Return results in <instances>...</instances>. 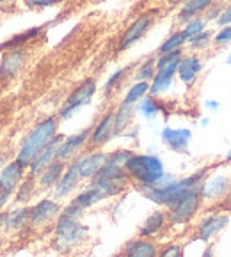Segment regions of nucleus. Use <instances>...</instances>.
<instances>
[{"instance_id": "nucleus-9", "label": "nucleus", "mask_w": 231, "mask_h": 257, "mask_svg": "<svg viewBox=\"0 0 231 257\" xmlns=\"http://www.w3.org/2000/svg\"><path fill=\"white\" fill-rule=\"evenodd\" d=\"M151 23H153V16L149 15V13L140 15L137 20H133V22L126 27V31L123 32L121 39H119V45H118L119 52H125V50L132 48L137 41H140V38L149 31Z\"/></svg>"}, {"instance_id": "nucleus-48", "label": "nucleus", "mask_w": 231, "mask_h": 257, "mask_svg": "<svg viewBox=\"0 0 231 257\" xmlns=\"http://www.w3.org/2000/svg\"><path fill=\"white\" fill-rule=\"evenodd\" d=\"M4 222V215H2V213H0V223Z\"/></svg>"}, {"instance_id": "nucleus-23", "label": "nucleus", "mask_w": 231, "mask_h": 257, "mask_svg": "<svg viewBox=\"0 0 231 257\" xmlns=\"http://www.w3.org/2000/svg\"><path fill=\"white\" fill-rule=\"evenodd\" d=\"M64 169H66L64 162H61V160H53L48 167H45V169L39 172V179H38L39 188H43V190L53 188V186H55V183L61 179Z\"/></svg>"}, {"instance_id": "nucleus-3", "label": "nucleus", "mask_w": 231, "mask_h": 257, "mask_svg": "<svg viewBox=\"0 0 231 257\" xmlns=\"http://www.w3.org/2000/svg\"><path fill=\"white\" fill-rule=\"evenodd\" d=\"M130 185V178L126 176L125 169L119 165L107 162L102 165V169L96 172V176L91 179V186L103 192L105 197H116L121 195Z\"/></svg>"}, {"instance_id": "nucleus-21", "label": "nucleus", "mask_w": 231, "mask_h": 257, "mask_svg": "<svg viewBox=\"0 0 231 257\" xmlns=\"http://www.w3.org/2000/svg\"><path fill=\"white\" fill-rule=\"evenodd\" d=\"M166 225H167V213L162 211V209H157V211L149 213V216L140 225L139 238H146V239L153 238V236L160 234Z\"/></svg>"}, {"instance_id": "nucleus-46", "label": "nucleus", "mask_w": 231, "mask_h": 257, "mask_svg": "<svg viewBox=\"0 0 231 257\" xmlns=\"http://www.w3.org/2000/svg\"><path fill=\"white\" fill-rule=\"evenodd\" d=\"M224 163H231V149L226 153V158H224Z\"/></svg>"}, {"instance_id": "nucleus-15", "label": "nucleus", "mask_w": 231, "mask_h": 257, "mask_svg": "<svg viewBox=\"0 0 231 257\" xmlns=\"http://www.w3.org/2000/svg\"><path fill=\"white\" fill-rule=\"evenodd\" d=\"M112 137H116L114 133V112H107L95 128H91L89 132V140L88 144H91L93 148H102L109 142Z\"/></svg>"}, {"instance_id": "nucleus-16", "label": "nucleus", "mask_w": 231, "mask_h": 257, "mask_svg": "<svg viewBox=\"0 0 231 257\" xmlns=\"http://www.w3.org/2000/svg\"><path fill=\"white\" fill-rule=\"evenodd\" d=\"M178 61L171 62V64L164 66V68L157 69L155 76L149 82V96H160L166 91H169V87L173 85V80L176 76V69H178Z\"/></svg>"}, {"instance_id": "nucleus-33", "label": "nucleus", "mask_w": 231, "mask_h": 257, "mask_svg": "<svg viewBox=\"0 0 231 257\" xmlns=\"http://www.w3.org/2000/svg\"><path fill=\"white\" fill-rule=\"evenodd\" d=\"M210 39H212V34H210L208 31H203V32H199V34L192 36L190 39H187L185 45H189L192 50H201L210 45Z\"/></svg>"}, {"instance_id": "nucleus-18", "label": "nucleus", "mask_w": 231, "mask_h": 257, "mask_svg": "<svg viewBox=\"0 0 231 257\" xmlns=\"http://www.w3.org/2000/svg\"><path fill=\"white\" fill-rule=\"evenodd\" d=\"M79 183H80L79 172H76L75 165L69 162L68 165H66L64 172H62L61 179H59V181L55 183V186H53V193H55L57 199H64V197H68L69 193L75 192Z\"/></svg>"}, {"instance_id": "nucleus-26", "label": "nucleus", "mask_w": 231, "mask_h": 257, "mask_svg": "<svg viewBox=\"0 0 231 257\" xmlns=\"http://www.w3.org/2000/svg\"><path fill=\"white\" fill-rule=\"evenodd\" d=\"M133 113H135V106L132 105H119L118 110L114 112V133L119 135L126 130V126L132 122Z\"/></svg>"}, {"instance_id": "nucleus-7", "label": "nucleus", "mask_w": 231, "mask_h": 257, "mask_svg": "<svg viewBox=\"0 0 231 257\" xmlns=\"http://www.w3.org/2000/svg\"><path fill=\"white\" fill-rule=\"evenodd\" d=\"M27 62V52L22 46L6 50L0 55V83H6L13 80L23 69Z\"/></svg>"}, {"instance_id": "nucleus-20", "label": "nucleus", "mask_w": 231, "mask_h": 257, "mask_svg": "<svg viewBox=\"0 0 231 257\" xmlns=\"http://www.w3.org/2000/svg\"><path fill=\"white\" fill-rule=\"evenodd\" d=\"M62 139L64 137L62 135H59L57 133L55 137H53L52 140H50V144L46 146L45 149H43L41 153H39L38 156L34 158V162L29 165V169H31V172H32V176H36V174H39L45 167H48L50 163L55 160V155H57V149H59V146H61V142H62Z\"/></svg>"}, {"instance_id": "nucleus-27", "label": "nucleus", "mask_w": 231, "mask_h": 257, "mask_svg": "<svg viewBox=\"0 0 231 257\" xmlns=\"http://www.w3.org/2000/svg\"><path fill=\"white\" fill-rule=\"evenodd\" d=\"M149 92V82H135L132 87L126 91L125 98H123V105H132L135 106L144 96H148Z\"/></svg>"}, {"instance_id": "nucleus-2", "label": "nucleus", "mask_w": 231, "mask_h": 257, "mask_svg": "<svg viewBox=\"0 0 231 257\" xmlns=\"http://www.w3.org/2000/svg\"><path fill=\"white\" fill-rule=\"evenodd\" d=\"M123 169H125L126 176L139 185V188L157 185L166 176L164 162L157 155H137V153H133L126 160Z\"/></svg>"}, {"instance_id": "nucleus-12", "label": "nucleus", "mask_w": 231, "mask_h": 257, "mask_svg": "<svg viewBox=\"0 0 231 257\" xmlns=\"http://www.w3.org/2000/svg\"><path fill=\"white\" fill-rule=\"evenodd\" d=\"M107 155L102 151H93L89 155H84L80 158H73L71 163L75 165L76 172H79L80 181H88V179H93L96 176L102 165L105 163Z\"/></svg>"}, {"instance_id": "nucleus-4", "label": "nucleus", "mask_w": 231, "mask_h": 257, "mask_svg": "<svg viewBox=\"0 0 231 257\" xmlns=\"http://www.w3.org/2000/svg\"><path fill=\"white\" fill-rule=\"evenodd\" d=\"M88 227L82 225L79 220L73 218H66V216H61L57 218L55 223V246L59 250H69L73 246H79L84 239L88 238Z\"/></svg>"}, {"instance_id": "nucleus-31", "label": "nucleus", "mask_w": 231, "mask_h": 257, "mask_svg": "<svg viewBox=\"0 0 231 257\" xmlns=\"http://www.w3.org/2000/svg\"><path fill=\"white\" fill-rule=\"evenodd\" d=\"M25 220H29V209L27 208L16 209V211H13L11 215H8V218H6V225H8L9 229H20Z\"/></svg>"}, {"instance_id": "nucleus-19", "label": "nucleus", "mask_w": 231, "mask_h": 257, "mask_svg": "<svg viewBox=\"0 0 231 257\" xmlns=\"http://www.w3.org/2000/svg\"><path fill=\"white\" fill-rule=\"evenodd\" d=\"M157 253H159L157 243L146 238L130 239L121 250V257H157Z\"/></svg>"}, {"instance_id": "nucleus-34", "label": "nucleus", "mask_w": 231, "mask_h": 257, "mask_svg": "<svg viewBox=\"0 0 231 257\" xmlns=\"http://www.w3.org/2000/svg\"><path fill=\"white\" fill-rule=\"evenodd\" d=\"M178 59H182V50H175V52L162 53V55H159L155 59V68L160 69V68H164V66L171 64V62L178 61Z\"/></svg>"}, {"instance_id": "nucleus-22", "label": "nucleus", "mask_w": 231, "mask_h": 257, "mask_svg": "<svg viewBox=\"0 0 231 257\" xmlns=\"http://www.w3.org/2000/svg\"><path fill=\"white\" fill-rule=\"evenodd\" d=\"M23 170L25 169H23L16 160L13 163H9V165L0 172V192L11 193L13 195V192H15L16 186H18L20 179L23 178Z\"/></svg>"}, {"instance_id": "nucleus-39", "label": "nucleus", "mask_w": 231, "mask_h": 257, "mask_svg": "<svg viewBox=\"0 0 231 257\" xmlns=\"http://www.w3.org/2000/svg\"><path fill=\"white\" fill-rule=\"evenodd\" d=\"M215 22H217V25H219L220 29H222V27L231 25V4L226 6V8H222V11H220L219 18H217Z\"/></svg>"}, {"instance_id": "nucleus-13", "label": "nucleus", "mask_w": 231, "mask_h": 257, "mask_svg": "<svg viewBox=\"0 0 231 257\" xmlns=\"http://www.w3.org/2000/svg\"><path fill=\"white\" fill-rule=\"evenodd\" d=\"M61 204L53 199H43L34 208L29 209V220L32 225H45L61 215Z\"/></svg>"}, {"instance_id": "nucleus-45", "label": "nucleus", "mask_w": 231, "mask_h": 257, "mask_svg": "<svg viewBox=\"0 0 231 257\" xmlns=\"http://www.w3.org/2000/svg\"><path fill=\"white\" fill-rule=\"evenodd\" d=\"M210 124V117H205V119H201V126L205 128V126H208Z\"/></svg>"}, {"instance_id": "nucleus-42", "label": "nucleus", "mask_w": 231, "mask_h": 257, "mask_svg": "<svg viewBox=\"0 0 231 257\" xmlns=\"http://www.w3.org/2000/svg\"><path fill=\"white\" fill-rule=\"evenodd\" d=\"M205 106L210 110V112H219L220 103H219V101H215V99H206V101H205Z\"/></svg>"}, {"instance_id": "nucleus-44", "label": "nucleus", "mask_w": 231, "mask_h": 257, "mask_svg": "<svg viewBox=\"0 0 231 257\" xmlns=\"http://www.w3.org/2000/svg\"><path fill=\"white\" fill-rule=\"evenodd\" d=\"M224 201H226V208L231 209V190H229V193H227V195L224 197Z\"/></svg>"}, {"instance_id": "nucleus-38", "label": "nucleus", "mask_w": 231, "mask_h": 257, "mask_svg": "<svg viewBox=\"0 0 231 257\" xmlns=\"http://www.w3.org/2000/svg\"><path fill=\"white\" fill-rule=\"evenodd\" d=\"M227 43H231V25L222 27V29L213 36V45L222 46V45H227Z\"/></svg>"}, {"instance_id": "nucleus-40", "label": "nucleus", "mask_w": 231, "mask_h": 257, "mask_svg": "<svg viewBox=\"0 0 231 257\" xmlns=\"http://www.w3.org/2000/svg\"><path fill=\"white\" fill-rule=\"evenodd\" d=\"M25 2L34 9H43V8H48V6L59 4L62 0H25Z\"/></svg>"}, {"instance_id": "nucleus-25", "label": "nucleus", "mask_w": 231, "mask_h": 257, "mask_svg": "<svg viewBox=\"0 0 231 257\" xmlns=\"http://www.w3.org/2000/svg\"><path fill=\"white\" fill-rule=\"evenodd\" d=\"M107 197L103 195V192H100L98 188H95V186L89 185L86 190H82V192L79 193V195L73 199V202H76V204L80 206V208L86 211L88 208H93L95 204H98V202L105 201Z\"/></svg>"}, {"instance_id": "nucleus-43", "label": "nucleus", "mask_w": 231, "mask_h": 257, "mask_svg": "<svg viewBox=\"0 0 231 257\" xmlns=\"http://www.w3.org/2000/svg\"><path fill=\"white\" fill-rule=\"evenodd\" d=\"M201 257H215V252H213V246L208 245L205 250H203V253H201Z\"/></svg>"}, {"instance_id": "nucleus-30", "label": "nucleus", "mask_w": 231, "mask_h": 257, "mask_svg": "<svg viewBox=\"0 0 231 257\" xmlns=\"http://www.w3.org/2000/svg\"><path fill=\"white\" fill-rule=\"evenodd\" d=\"M155 59H146L142 64L139 66V69L135 71V82H151V78L155 76Z\"/></svg>"}, {"instance_id": "nucleus-8", "label": "nucleus", "mask_w": 231, "mask_h": 257, "mask_svg": "<svg viewBox=\"0 0 231 257\" xmlns=\"http://www.w3.org/2000/svg\"><path fill=\"white\" fill-rule=\"evenodd\" d=\"M229 223V215L227 213H210L199 220L196 227V239L203 243H208L215 238L217 234L224 231Z\"/></svg>"}, {"instance_id": "nucleus-35", "label": "nucleus", "mask_w": 231, "mask_h": 257, "mask_svg": "<svg viewBox=\"0 0 231 257\" xmlns=\"http://www.w3.org/2000/svg\"><path fill=\"white\" fill-rule=\"evenodd\" d=\"M125 73H126V68H121V69H118V71H114L112 75L107 78L105 85H103V92H110L112 89H116V85H118V83L123 80V76H125Z\"/></svg>"}, {"instance_id": "nucleus-6", "label": "nucleus", "mask_w": 231, "mask_h": 257, "mask_svg": "<svg viewBox=\"0 0 231 257\" xmlns=\"http://www.w3.org/2000/svg\"><path fill=\"white\" fill-rule=\"evenodd\" d=\"M96 80L95 78H86L82 83H79L75 89H73L71 94L66 98L64 105H62L61 112H59V119L62 121H68L79 112L80 108L88 106L91 103L93 96L96 94Z\"/></svg>"}, {"instance_id": "nucleus-11", "label": "nucleus", "mask_w": 231, "mask_h": 257, "mask_svg": "<svg viewBox=\"0 0 231 257\" xmlns=\"http://www.w3.org/2000/svg\"><path fill=\"white\" fill-rule=\"evenodd\" d=\"M162 142L171 149V151L180 153V155H189V144L192 140V132L187 128H166L160 133Z\"/></svg>"}, {"instance_id": "nucleus-10", "label": "nucleus", "mask_w": 231, "mask_h": 257, "mask_svg": "<svg viewBox=\"0 0 231 257\" xmlns=\"http://www.w3.org/2000/svg\"><path fill=\"white\" fill-rule=\"evenodd\" d=\"M231 190V178L226 174H217L212 178H206L205 183L201 185L199 193L201 199L206 202H215L220 201L229 193Z\"/></svg>"}, {"instance_id": "nucleus-24", "label": "nucleus", "mask_w": 231, "mask_h": 257, "mask_svg": "<svg viewBox=\"0 0 231 257\" xmlns=\"http://www.w3.org/2000/svg\"><path fill=\"white\" fill-rule=\"evenodd\" d=\"M213 4V0H185V4L182 6L178 13V20L182 23H187L190 20L197 18V15L205 13Z\"/></svg>"}, {"instance_id": "nucleus-1", "label": "nucleus", "mask_w": 231, "mask_h": 257, "mask_svg": "<svg viewBox=\"0 0 231 257\" xmlns=\"http://www.w3.org/2000/svg\"><path fill=\"white\" fill-rule=\"evenodd\" d=\"M57 130H59V117H55V115H50V117L39 121L23 139L22 148H20L18 156H16V162L23 169H27L34 162L36 156L50 144V140L57 135Z\"/></svg>"}, {"instance_id": "nucleus-14", "label": "nucleus", "mask_w": 231, "mask_h": 257, "mask_svg": "<svg viewBox=\"0 0 231 257\" xmlns=\"http://www.w3.org/2000/svg\"><path fill=\"white\" fill-rule=\"evenodd\" d=\"M89 132H91V128L82 130V132L75 133V135L64 137L62 142H61V146H59V149H57L55 160H61V162H64V163L69 162V160H73V156H75L76 153L84 148V146L88 144Z\"/></svg>"}, {"instance_id": "nucleus-29", "label": "nucleus", "mask_w": 231, "mask_h": 257, "mask_svg": "<svg viewBox=\"0 0 231 257\" xmlns=\"http://www.w3.org/2000/svg\"><path fill=\"white\" fill-rule=\"evenodd\" d=\"M187 43V38L183 36L182 31L175 32V34H171L162 45L159 46V55L162 53H169V52H175V50H182V46Z\"/></svg>"}, {"instance_id": "nucleus-47", "label": "nucleus", "mask_w": 231, "mask_h": 257, "mask_svg": "<svg viewBox=\"0 0 231 257\" xmlns=\"http://www.w3.org/2000/svg\"><path fill=\"white\" fill-rule=\"evenodd\" d=\"M226 64H227V66H231V53H229V55H227V59H226Z\"/></svg>"}, {"instance_id": "nucleus-32", "label": "nucleus", "mask_w": 231, "mask_h": 257, "mask_svg": "<svg viewBox=\"0 0 231 257\" xmlns=\"http://www.w3.org/2000/svg\"><path fill=\"white\" fill-rule=\"evenodd\" d=\"M205 25H206V20L197 16V18H194V20H190V22L185 23V27H183L182 32L187 39H190L192 36H196V34H199V32L205 31Z\"/></svg>"}, {"instance_id": "nucleus-37", "label": "nucleus", "mask_w": 231, "mask_h": 257, "mask_svg": "<svg viewBox=\"0 0 231 257\" xmlns=\"http://www.w3.org/2000/svg\"><path fill=\"white\" fill-rule=\"evenodd\" d=\"M84 215V209L80 208L76 202H69L66 208L61 209V216H66V218H73V220H80V216Z\"/></svg>"}, {"instance_id": "nucleus-28", "label": "nucleus", "mask_w": 231, "mask_h": 257, "mask_svg": "<svg viewBox=\"0 0 231 257\" xmlns=\"http://www.w3.org/2000/svg\"><path fill=\"white\" fill-rule=\"evenodd\" d=\"M135 110L142 115V117L155 119L160 113V110H162V106H160V103L155 99V96H144V98L135 105Z\"/></svg>"}, {"instance_id": "nucleus-36", "label": "nucleus", "mask_w": 231, "mask_h": 257, "mask_svg": "<svg viewBox=\"0 0 231 257\" xmlns=\"http://www.w3.org/2000/svg\"><path fill=\"white\" fill-rule=\"evenodd\" d=\"M183 255H185V250H183L182 245H176V243L164 246V248L157 253V257H183Z\"/></svg>"}, {"instance_id": "nucleus-5", "label": "nucleus", "mask_w": 231, "mask_h": 257, "mask_svg": "<svg viewBox=\"0 0 231 257\" xmlns=\"http://www.w3.org/2000/svg\"><path fill=\"white\" fill-rule=\"evenodd\" d=\"M201 202H203V199H201L199 190H187L175 204L167 208V222L173 225L189 223L199 211Z\"/></svg>"}, {"instance_id": "nucleus-17", "label": "nucleus", "mask_w": 231, "mask_h": 257, "mask_svg": "<svg viewBox=\"0 0 231 257\" xmlns=\"http://www.w3.org/2000/svg\"><path fill=\"white\" fill-rule=\"evenodd\" d=\"M201 69H203V62H201V59L197 55H182L176 75H178V78L185 83L187 87H190L197 80Z\"/></svg>"}, {"instance_id": "nucleus-41", "label": "nucleus", "mask_w": 231, "mask_h": 257, "mask_svg": "<svg viewBox=\"0 0 231 257\" xmlns=\"http://www.w3.org/2000/svg\"><path fill=\"white\" fill-rule=\"evenodd\" d=\"M210 11H206V20H217L219 18V15H220V11H222V8L220 6H215V4H212L210 6Z\"/></svg>"}]
</instances>
